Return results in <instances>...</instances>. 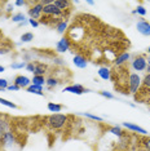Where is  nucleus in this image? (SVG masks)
<instances>
[{
    "label": "nucleus",
    "instance_id": "obj_13",
    "mask_svg": "<svg viewBox=\"0 0 150 151\" xmlns=\"http://www.w3.org/2000/svg\"><path fill=\"white\" fill-rule=\"evenodd\" d=\"M73 62H74L75 66L79 67V68H86L87 65H88L87 60H86V58H84L83 56H80V54H76V56H74Z\"/></svg>",
    "mask_w": 150,
    "mask_h": 151
},
{
    "label": "nucleus",
    "instance_id": "obj_42",
    "mask_svg": "<svg viewBox=\"0 0 150 151\" xmlns=\"http://www.w3.org/2000/svg\"><path fill=\"white\" fill-rule=\"evenodd\" d=\"M148 53H149V54H150V47H149V48H148Z\"/></svg>",
    "mask_w": 150,
    "mask_h": 151
},
{
    "label": "nucleus",
    "instance_id": "obj_21",
    "mask_svg": "<svg viewBox=\"0 0 150 151\" xmlns=\"http://www.w3.org/2000/svg\"><path fill=\"white\" fill-rule=\"evenodd\" d=\"M0 104L6 106V107H9V109H17V105L16 104H13V102L8 101V99H5V98H1V97H0Z\"/></svg>",
    "mask_w": 150,
    "mask_h": 151
},
{
    "label": "nucleus",
    "instance_id": "obj_41",
    "mask_svg": "<svg viewBox=\"0 0 150 151\" xmlns=\"http://www.w3.org/2000/svg\"><path fill=\"white\" fill-rule=\"evenodd\" d=\"M3 12V8H1V1H0V13Z\"/></svg>",
    "mask_w": 150,
    "mask_h": 151
},
{
    "label": "nucleus",
    "instance_id": "obj_4",
    "mask_svg": "<svg viewBox=\"0 0 150 151\" xmlns=\"http://www.w3.org/2000/svg\"><path fill=\"white\" fill-rule=\"evenodd\" d=\"M146 67H148V62L144 56H138L132 61V68L135 71H145Z\"/></svg>",
    "mask_w": 150,
    "mask_h": 151
},
{
    "label": "nucleus",
    "instance_id": "obj_43",
    "mask_svg": "<svg viewBox=\"0 0 150 151\" xmlns=\"http://www.w3.org/2000/svg\"><path fill=\"white\" fill-rule=\"evenodd\" d=\"M149 110H150V107H149Z\"/></svg>",
    "mask_w": 150,
    "mask_h": 151
},
{
    "label": "nucleus",
    "instance_id": "obj_27",
    "mask_svg": "<svg viewBox=\"0 0 150 151\" xmlns=\"http://www.w3.org/2000/svg\"><path fill=\"white\" fill-rule=\"evenodd\" d=\"M8 87V80L6 79H0V92H4Z\"/></svg>",
    "mask_w": 150,
    "mask_h": 151
},
{
    "label": "nucleus",
    "instance_id": "obj_40",
    "mask_svg": "<svg viewBox=\"0 0 150 151\" xmlns=\"http://www.w3.org/2000/svg\"><path fill=\"white\" fill-rule=\"evenodd\" d=\"M146 62H148V66H150V57H148V60H146Z\"/></svg>",
    "mask_w": 150,
    "mask_h": 151
},
{
    "label": "nucleus",
    "instance_id": "obj_14",
    "mask_svg": "<svg viewBox=\"0 0 150 151\" xmlns=\"http://www.w3.org/2000/svg\"><path fill=\"white\" fill-rule=\"evenodd\" d=\"M8 129H9V123L5 120L4 115H0V139H1V137L8 132Z\"/></svg>",
    "mask_w": 150,
    "mask_h": 151
},
{
    "label": "nucleus",
    "instance_id": "obj_7",
    "mask_svg": "<svg viewBox=\"0 0 150 151\" xmlns=\"http://www.w3.org/2000/svg\"><path fill=\"white\" fill-rule=\"evenodd\" d=\"M14 84L19 88H27L31 85V80H30L27 76H23V75H18L14 79Z\"/></svg>",
    "mask_w": 150,
    "mask_h": 151
},
{
    "label": "nucleus",
    "instance_id": "obj_23",
    "mask_svg": "<svg viewBox=\"0 0 150 151\" xmlns=\"http://www.w3.org/2000/svg\"><path fill=\"white\" fill-rule=\"evenodd\" d=\"M45 83H47V85H48L49 88H53V87H56V85L58 84L60 81L57 80L56 78H48V79L45 80Z\"/></svg>",
    "mask_w": 150,
    "mask_h": 151
},
{
    "label": "nucleus",
    "instance_id": "obj_15",
    "mask_svg": "<svg viewBox=\"0 0 150 151\" xmlns=\"http://www.w3.org/2000/svg\"><path fill=\"white\" fill-rule=\"evenodd\" d=\"M98 76L101 79H104V80H110L111 79V71L110 68L107 67H100V70H98Z\"/></svg>",
    "mask_w": 150,
    "mask_h": 151
},
{
    "label": "nucleus",
    "instance_id": "obj_17",
    "mask_svg": "<svg viewBox=\"0 0 150 151\" xmlns=\"http://www.w3.org/2000/svg\"><path fill=\"white\" fill-rule=\"evenodd\" d=\"M47 107H48V110H49L50 112H60L61 110L63 109V106L62 105H58V104H53V102H49Z\"/></svg>",
    "mask_w": 150,
    "mask_h": 151
},
{
    "label": "nucleus",
    "instance_id": "obj_39",
    "mask_svg": "<svg viewBox=\"0 0 150 151\" xmlns=\"http://www.w3.org/2000/svg\"><path fill=\"white\" fill-rule=\"evenodd\" d=\"M146 73H148V74H150V66H148V67H146Z\"/></svg>",
    "mask_w": 150,
    "mask_h": 151
},
{
    "label": "nucleus",
    "instance_id": "obj_22",
    "mask_svg": "<svg viewBox=\"0 0 150 151\" xmlns=\"http://www.w3.org/2000/svg\"><path fill=\"white\" fill-rule=\"evenodd\" d=\"M109 132L112 133V134L120 137L122 134H123V130L120 129V127H111V128H109Z\"/></svg>",
    "mask_w": 150,
    "mask_h": 151
},
{
    "label": "nucleus",
    "instance_id": "obj_31",
    "mask_svg": "<svg viewBox=\"0 0 150 151\" xmlns=\"http://www.w3.org/2000/svg\"><path fill=\"white\" fill-rule=\"evenodd\" d=\"M100 94L102 96V97H105V98H109V99H112L114 98V96H112L110 92H106V91H102V92H100Z\"/></svg>",
    "mask_w": 150,
    "mask_h": 151
},
{
    "label": "nucleus",
    "instance_id": "obj_20",
    "mask_svg": "<svg viewBox=\"0 0 150 151\" xmlns=\"http://www.w3.org/2000/svg\"><path fill=\"white\" fill-rule=\"evenodd\" d=\"M66 30H67V21H62L57 25V31H58V34H65Z\"/></svg>",
    "mask_w": 150,
    "mask_h": 151
},
{
    "label": "nucleus",
    "instance_id": "obj_3",
    "mask_svg": "<svg viewBox=\"0 0 150 151\" xmlns=\"http://www.w3.org/2000/svg\"><path fill=\"white\" fill-rule=\"evenodd\" d=\"M29 14H30V18L36 19V21L42 18V16H43V5L40 4V1H36L35 4H32V6H30Z\"/></svg>",
    "mask_w": 150,
    "mask_h": 151
},
{
    "label": "nucleus",
    "instance_id": "obj_2",
    "mask_svg": "<svg viewBox=\"0 0 150 151\" xmlns=\"http://www.w3.org/2000/svg\"><path fill=\"white\" fill-rule=\"evenodd\" d=\"M141 78L138 74H129L128 78V89L132 94H136L141 87Z\"/></svg>",
    "mask_w": 150,
    "mask_h": 151
},
{
    "label": "nucleus",
    "instance_id": "obj_30",
    "mask_svg": "<svg viewBox=\"0 0 150 151\" xmlns=\"http://www.w3.org/2000/svg\"><path fill=\"white\" fill-rule=\"evenodd\" d=\"M11 67L12 68H23V67H26V63L25 62H16V63H12Z\"/></svg>",
    "mask_w": 150,
    "mask_h": 151
},
{
    "label": "nucleus",
    "instance_id": "obj_18",
    "mask_svg": "<svg viewBox=\"0 0 150 151\" xmlns=\"http://www.w3.org/2000/svg\"><path fill=\"white\" fill-rule=\"evenodd\" d=\"M12 21L13 22H17V23H21V22H25L26 21V17L23 13H16V14L12 16Z\"/></svg>",
    "mask_w": 150,
    "mask_h": 151
},
{
    "label": "nucleus",
    "instance_id": "obj_6",
    "mask_svg": "<svg viewBox=\"0 0 150 151\" xmlns=\"http://www.w3.org/2000/svg\"><path fill=\"white\" fill-rule=\"evenodd\" d=\"M136 29H137V31L141 35L150 36V23L148 21H145V19H140L137 25H136Z\"/></svg>",
    "mask_w": 150,
    "mask_h": 151
},
{
    "label": "nucleus",
    "instance_id": "obj_5",
    "mask_svg": "<svg viewBox=\"0 0 150 151\" xmlns=\"http://www.w3.org/2000/svg\"><path fill=\"white\" fill-rule=\"evenodd\" d=\"M63 92H69V93L80 96L83 93H88V92H91V91H89V89H86L83 85H80V84H73V85H69V87L65 88Z\"/></svg>",
    "mask_w": 150,
    "mask_h": 151
},
{
    "label": "nucleus",
    "instance_id": "obj_35",
    "mask_svg": "<svg viewBox=\"0 0 150 151\" xmlns=\"http://www.w3.org/2000/svg\"><path fill=\"white\" fill-rule=\"evenodd\" d=\"M5 11H6V12H8V13H11V12L13 11V4H12V3H8V5H6Z\"/></svg>",
    "mask_w": 150,
    "mask_h": 151
},
{
    "label": "nucleus",
    "instance_id": "obj_9",
    "mask_svg": "<svg viewBox=\"0 0 150 151\" xmlns=\"http://www.w3.org/2000/svg\"><path fill=\"white\" fill-rule=\"evenodd\" d=\"M69 48H70V40L67 39V37H62V39H61L60 42L57 43V45H56L57 52H61V53L69 50Z\"/></svg>",
    "mask_w": 150,
    "mask_h": 151
},
{
    "label": "nucleus",
    "instance_id": "obj_37",
    "mask_svg": "<svg viewBox=\"0 0 150 151\" xmlns=\"http://www.w3.org/2000/svg\"><path fill=\"white\" fill-rule=\"evenodd\" d=\"M5 71V67L4 66H0V73H4Z\"/></svg>",
    "mask_w": 150,
    "mask_h": 151
},
{
    "label": "nucleus",
    "instance_id": "obj_26",
    "mask_svg": "<svg viewBox=\"0 0 150 151\" xmlns=\"http://www.w3.org/2000/svg\"><path fill=\"white\" fill-rule=\"evenodd\" d=\"M142 146H144L145 151H150V137H145V138H142Z\"/></svg>",
    "mask_w": 150,
    "mask_h": 151
},
{
    "label": "nucleus",
    "instance_id": "obj_28",
    "mask_svg": "<svg viewBox=\"0 0 150 151\" xmlns=\"http://www.w3.org/2000/svg\"><path fill=\"white\" fill-rule=\"evenodd\" d=\"M142 84H144L145 88L150 89V74H146V75H145L144 80H142Z\"/></svg>",
    "mask_w": 150,
    "mask_h": 151
},
{
    "label": "nucleus",
    "instance_id": "obj_11",
    "mask_svg": "<svg viewBox=\"0 0 150 151\" xmlns=\"http://www.w3.org/2000/svg\"><path fill=\"white\" fill-rule=\"evenodd\" d=\"M47 65L44 63H40V62H36L35 63V70H34V76H44V74L47 73Z\"/></svg>",
    "mask_w": 150,
    "mask_h": 151
},
{
    "label": "nucleus",
    "instance_id": "obj_36",
    "mask_svg": "<svg viewBox=\"0 0 150 151\" xmlns=\"http://www.w3.org/2000/svg\"><path fill=\"white\" fill-rule=\"evenodd\" d=\"M25 4H26V1H22V0L14 1V5H16V6H22V5H25Z\"/></svg>",
    "mask_w": 150,
    "mask_h": 151
},
{
    "label": "nucleus",
    "instance_id": "obj_12",
    "mask_svg": "<svg viewBox=\"0 0 150 151\" xmlns=\"http://www.w3.org/2000/svg\"><path fill=\"white\" fill-rule=\"evenodd\" d=\"M53 4L62 12H65V9H66V11L71 9V1H67V0H54Z\"/></svg>",
    "mask_w": 150,
    "mask_h": 151
},
{
    "label": "nucleus",
    "instance_id": "obj_29",
    "mask_svg": "<svg viewBox=\"0 0 150 151\" xmlns=\"http://www.w3.org/2000/svg\"><path fill=\"white\" fill-rule=\"evenodd\" d=\"M84 116H87V118H89L92 120H96V122H102V118L97 115H93V114H88V112H84Z\"/></svg>",
    "mask_w": 150,
    "mask_h": 151
},
{
    "label": "nucleus",
    "instance_id": "obj_1",
    "mask_svg": "<svg viewBox=\"0 0 150 151\" xmlns=\"http://www.w3.org/2000/svg\"><path fill=\"white\" fill-rule=\"evenodd\" d=\"M45 122H47V125L50 127L52 129H61L67 123V116L62 114H53L48 116L45 119Z\"/></svg>",
    "mask_w": 150,
    "mask_h": 151
},
{
    "label": "nucleus",
    "instance_id": "obj_38",
    "mask_svg": "<svg viewBox=\"0 0 150 151\" xmlns=\"http://www.w3.org/2000/svg\"><path fill=\"white\" fill-rule=\"evenodd\" d=\"M87 4H89V5H93V4H94V1H91V0H89V1H87Z\"/></svg>",
    "mask_w": 150,
    "mask_h": 151
},
{
    "label": "nucleus",
    "instance_id": "obj_16",
    "mask_svg": "<svg viewBox=\"0 0 150 151\" xmlns=\"http://www.w3.org/2000/svg\"><path fill=\"white\" fill-rule=\"evenodd\" d=\"M26 92H29V93H34V94H39V96H43V87H40V85H35V84H31L30 87L26 88Z\"/></svg>",
    "mask_w": 150,
    "mask_h": 151
},
{
    "label": "nucleus",
    "instance_id": "obj_25",
    "mask_svg": "<svg viewBox=\"0 0 150 151\" xmlns=\"http://www.w3.org/2000/svg\"><path fill=\"white\" fill-rule=\"evenodd\" d=\"M133 14H140V16H145L146 14V9L142 5H138L137 8L133 11Z\"/></svg>",
    "mask_w": 150,
    "mask_h": 151
},
{
    "label": "nucleus",
    "instance_id": "obj_34",
    "mask_svg": "<svg viewBox=\"0 0 150 151\" xmlns=\"http://www.w3.org/2000/svg\"><path fill=\"white\" fill-rule=\"evenodd\" d=\"M6 89H8V91H18L19 87H17L16 84H13V85H8V87H6Z\"/></svg>",
    "mask_w": 150,
    "mask_h": 151
},
{
    "label": "nucleus",
    "instance_id": "obj_24",
    "mask_svg": "<svg viewBox=\"0 0 150 151\" xmlns=\"http://www.w3.org/2000/svg\"><path fill=\"white\" fill-rule=\"evenodd\" d=\"M34 39V35H32V32H25L23 35L21 36V40L22 42H31V40Z\"/></svg>",
    "mask_w": 150,
    "mask_h": 151
},
{
    "label": "nucleus",
    "instance_id": "obj_19",
    "mask_svg": "<svg viewBox=\"0 0 150 151\" xmlns=\"http://www.w3.org/2000/svg\"><path fill=\"white\" fill-rule=\"evenodd\" d=\"M31 83L35 84V85H40V87H43V84L45 83V79H44V76H34Z\"/></svg>",
    "mask_w": 150,
    "mask_h": 151
},
{
    "label": "nucleus",
    "instance_id": "obj_33",
    "mask_svg": "<svg viewBox=\"0 0 150 151\" xmlns=\"http://www.w3.org/2000/svg\"><path fill=\"white\" fill-rule=\"evenodd\" d=\"M26 68H27V71H30V73H34V70H35V63L31 62V63L26 65Z\"/></svg>",
    "mask_w": 150,
    "mask_h": 151
},
{
    "label": "nucleus",
    "instance_id": "obj_32",
    "mask_svg": "<svg viewBox=\"0 0 150 151\" xmlns=\"http://www.w3.org/2000/svg\"><path fill=\"white\" fill-rule=\"evenodd\" d=\"M27 22L30 23L32 27H38L39 26V21H36V19H32V18H30V19H27Z\"/></svg>",
    "mask_w": 150,
    "mask_h": 151
},
{
    "label": "nucleus",
    "instance_id": "obj_8",
    "mask_svg": "<svg viewBox=\"0 0 150 151\" xmlns=\"http://www.w3.org/2000/svg\"><path fill=\"white\" fill-rule=\"evenodd\" d=\"M123 127L124 128H127V129H129V130H132V132H137V133H140V134H142V136L148 134V132H146L144 128H141V127L133 124V123H127L125 122V123H123Z\"/></svg>",
    "mask_w": 150,
    "mask_h": 151
},
{
    "label": "nucleus",
    "instance_id": "obj_10",
    "mask_svg": "<svg viewBox=\"0 0 150 151\" xmlns=\"http://www.w3.org/2000/svg\"><path fill=\"white\" fill-rule=\"evenodd\" d=\"M131 58V54L127 53V52H124V53H120V54H118L117 57H115V60H114V65L115 66H122V65H124L127 61Z\"/></svg>",
    "mask_w": 150,
    "mask_h": 151
}]
</instances>
